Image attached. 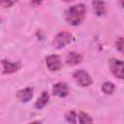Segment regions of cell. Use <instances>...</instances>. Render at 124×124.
I'll return each mask as SVG.
<instances>
[{
	"instance_id": "obj_1",
	"label": "cell",
	"mask_w": 124,
	"mask_h": 124,
	"mask_svg": "<svg viewBox=\"0 0 124 124\" xmlns=\"http://www.w3.org/2000/svg\"><path fill=\"white\" fill-rule=\"evenodd\" d=\"M85 14H86L85 5L81 3L76 4L69 7L65 11V19L70 25L78 26L83 21L85 17Z\"/></svg>"
},
{
	"instance_id": "obj_2",
	"label": "cell",
	"mask_w": 124,
	"mask_h": 124,
	"mask_svg": "<svg viewBox=\"0 0 124 124\" xmlns=\"http://www.w3.org/2000/svg\"><path fill=\"white\" fill-rule=\"evenodd\" d=\"M74 41H75V37L71 33L66 32V31H62V32H59L54 37V39H53V46H54L55 48L60 49V48L65 47L66 46L72 44Z\"/></svg>"
},
{
	"instance_id": "obj_3",
	"label": "cell",
	"mask_w": 124,
	"mask_h": 124,
	"mask_svg": "<svg viewBox=\"0 0 124 124\" xmlns=\"http://www.w3.org/2000/svg\"><path fill=\"white\" fill-rule=\"evenodd\" d=\"M73 78L76 80V82L81 87L89 86L92 83V78H91L90 75L82 69L75 71L74 74H73Z\"/></svg>"
},
{
	"instance_id": "obj_4",
	"label": "cell",
	"mask_w": 124,
	"mask_h": 124,
	"mask_svg": "<svg viewBox=\"0 0 124 124\" xmlns=\"http://www.w3.org/2000/svg\"><path fill=\"white\" fill-rule=\"evenodd\" d=\"M108 67L115 78H118L120 79L124 78V65L122 60L111 58L108 60Z\"/></svg>"
},
{
	"instance_id": "obj_5",
	"label": "cell",
	"mask_w": 124,
	"mask_h": 124,
	"mask_svg": "<svg viewBox=\"0 0 124 124\" xmlns=\"http://www.w3.org/2000/svg\"><path fill=\"white\" fill-rule=\"evenodd\" d=\"M46 64L50 72H57L62 67L61 59L56 54H50L46 57Z\"/></svg>"
},
{
	"instance_id": "obj_6",
	"label": "cell",
	"mask_w": 124,
	"mask_h": 124,
	"mask_svg": "<svg viewBox=\"0 0 124 124\" xmlns=\"http://www.w3.org/2000/svg\"><path fill=\"white\" fill-rule=\"evenodd\" d=\"M2 66H3V74L5 75H10L13 73L17 72L21 65L19 62H11L9 60H2Z\"/></svg>"
},
{
	"instance_id": "obj_7",
	"label": "cell",
	"mask_w": 124,
	"mask_h": 124,
	"mask_svg": "<svg viewBox=\"0 0 124 124\" xmlns=\"http://www.w3.org/2000/svg\"><path fill=\"white\" fill-rule=\"evenodd\" d=\"M52 93H53V95H55L57 97L64 98L69 95L70 90H69L68 85L65 82H57L52 87Z\"/></svg>"
},
{
	"instance_id": "obj_8",
	"label": "cell",
	"mask_w": 124,
	"mask_h": 124,
	"mask_svg": "<svg viewBox=\"0 0 124 124\" xmlns=\"http://www.w3.org/2000/svg\"><path fill=\"white\" fill-rule=\"evenodd\" d=\"M33 93H34V89L32 87H25V88L20 89V90L17 91L16 97L20 102L27 103L32 99Z\"/></svg>"
},
{
	"instance_id": "obj_9",
	"label": "cell",
	"mask_w": 124,
	"mask_h": 124,
	"mask_svg": "<svg viewBox=\"0 0 124 124\" xmlns=\"http://www.w3.org/2000/svg\"><path fill=\"white\" fill-rule=\"evenodd\" d=\"M82 61V56L81 54L75 52V51H71L67 54L66 56V63L69 66H76L78 64H79Z\"/></svg>"
},
{
	"instance_id": "obj_10",
	"label": "cell",
	"mask_w": 124,
	"mask_h": 124,
	"mask_svg": "<svg viewBox=\"0 0 124 124\" xmlns=\"http://www.w3.org/2000/svg\"><path fill=\"white\" fill-rule=\"evenodd\" d=\"M48 101H49V95H48V93L47 92H43L41 94V96L37 99V101L35 102L34 107L37 109H42V108H44L47 105Z\"/></svg>"
},
{
	"instance_id": "obj_11",
	"label": "cell",
	"mask_w": 124,
	"mask_h": 124,
	"mask_svg": "<svg viewBox=\"0 0 124 124\" xmlns=\"http://www.w3.org/2000/svg\"><path fill=\"white\" fill-rule=\"evenodd\" d=\"M92 5L98 16H101L106 14V3L104 1H94L92 2Z\"/></svg>"
},
{
	"instance_id": "obj_12",
	"label": "cell",
	"mask_w": 124,
	"mask_h": 124,
	"mask_svg": "<svg viewBox=\"0 0 124 124\" xmlns=\"http://www.w3.org/2000/svg\"><path fill=\"white\" fill-rule=\"evenodd\" d=\"M78 124H92L93 123L92 117L87 112H84V111L78 112Z\"/></svg>"
},
{
	"instance_id": "obj_13",
	"label": "cell",
	"mask_w": 124,
	"mask_h": 124,
	"mask_svg": "<svg viewBox=\"0 0 124 124\" xmlns=\"http://www.w3.org/2000/svg\"><path fill=\"white\" fill-rule=\"evenodd\" d=\"M115 90V86L112 82L110 81H106L103 83L102 85V91L105 93V94H108V95H110L113 93V91Z\"/></svg>"
},
{
	"instance_id": "obj_14",
	"label": "cell",
	"mask_w": 124,
	"mask_h": 124,
	"mask_svg": "<svg viewBox=\"0 0 124 124\" xmlns=\"http://www.w3.org/2000/svg\"><path fill=\"white\" fill-rule=\"evenodd\" d=\"M65 118H66V120H67V122H68L69 124H77L78 116H77L76 111H74V110L68 111V112L65 114Z\"/></svg>"
},
{
	"instance_id": "obj_15",
	"label": "cell",
	"mask_w": 124,
	"mask_h": 124,
	"mask_svg": "<svg viewBox=\"0 0 124 124\" xmlns=\"http://www.w3.org/2000/svg\"><path fill=\"white\" fill-rule=\"evenodd\" d=\"M115 46L117 48L118 51H120L121 53L123 52V47H124V42H123V38L122 37H119L116 42H115Z\"/></svg>"
},
{
	"instance_id": "obj_16",
	"label": "cell",
	"mask_w": 124,
	"mask_h": 124,
	"mask_svg": "<svg viewBox=\"0 0 124 124\" xmlns=\"http://www.w3.org/2000/svg\"><path fill=\"white\" fill-rule=\"evenodd\" d=\"M14 4H15L14 1H9V0H2V1H0V6L3 7V8H10Z\"/></svg>"
},
{
	"instance_id": "obj_17",
	"label": "cell",
	"mask_w": 124,
	"mask_h": 124,
	"mask_svg": "<svg viewBox=\"0 0 124 124\" xmlns=\"http://www.w3.org/2000/svg\"><path fill=\"white\" fill-rule=\"evenodd\" d=\"M28 124H42V122L41 121H33L31 123H28Z\"/></svg>"
},
{
	"instance_id": "obj_18",
	"label": "cell",
	"mask_w": 124,
	"mask_h": 124,
	"mask_svg": "<svg viewBox=\"0 0 124 124\" xmlns=\"http://www.w3.org/2000/svg\"><path fill=\"white\" fill-rule=\"evenodd\" d=\"M42 2H31V5H40Z\"/></svg>"
},
{
	"instance_id": "obj_19",
	"label": "cell",
	"mask_w": 124,
	"mask_h": 124,
	"mask_svg": "<svg viewBox=\"0 0 124 124\" xmlns=\"http://www.w3.org/2000/svg\"><path fill=\"white\" fill-rule=\"evenodd\" d=\"M1 21H2V19H1V17H0V23H1Z\"/></svg>"
}]
</instances>
